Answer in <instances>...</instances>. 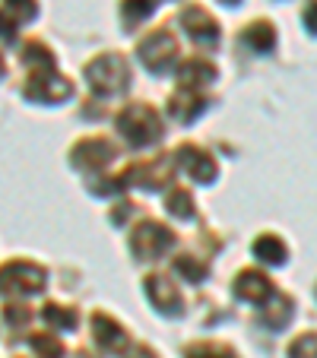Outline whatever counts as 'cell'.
I'll return each mask as SVG.
<instances>
[{"mask_svg": "<svg viewBox=\"0 0 317 358\" xmlns=\"http://www.w3.org/2000/svg\"><path fill=\"white\" fill-rule=\"evenodd\" d=\"M86 80L99 95H115L130 83V67L118 55H101L86 67Z\"/></svg>", "mask_w": 317, "mask_h": 358, "instance_id": "obj_1", "label": "cell"}, {"mask_svg": "<svg viewBox=\"0 0 317 358\" xmlns=\"http://www.w3.org/2000/svg\"><path fill=\"white\" fill-rule=\"evenodd\" d=\"M118 127H121V134L134 146H146V143L159 140V134H162V121H159V115L149 105H130L127 111H121Z\"/></svg>", "mask_w": 317, "mask_h": 358, "instance_id": "obj_2", "label": "cell"}, {"mask_svg": "<svg viewBox=\"0 0 317 358\" xmlns=\"http://www.w3.org/2000/svg\"><path fill=\"white\" fill-rule=\"evenodd\" d=\"M48 273L35 264H26V260H13L0 270V292H16V295H35V292L45 289Z\"/></svg>", "mask_w": 317, "mask_h": 358, "instance_id": "obj_3", "label": "cell"}, {"mask_svg": "<svg viewBox=\"0 0 317 358\" xmlns=\"http://www.w3.org/2000/svg\"><path fill=\"white\" fill-rule=\"evenodd\" d=\"M171 244H175V235L159 222H143V225H136V231L130 235V250H134L140 260L162 257Z\"/></svg>", "mask_w": 317, "mask_h": 358, "instance_id": "obj_4", "label": "cell"}, {"mask_svg": "<svg viewBox=\"0 0 317 358\" xmlns=\"http://www.w3.org/2000/svg\"><path fill=\"white\" fill-rule=\"evenodd\" d=\"M140 61L146 64L153 73H165V70L178 61V41H175V35L165 32V29H159V32H153L149 38H143Z\"/></svg>", "mask_w": 317, "mask_h": 358, "instance_id": "obj_5", "label": "cell"}, {"mask_svg": "<svg viewBox=\"0 0 317 358\" xmlns=\"http://www.w3.org/2000/svg\"><path fill=\"white\" fill-rule=\"evenodd\" d=\"M70 92H73V86H70L64 76L51 73V67L32 73L26 83V99H32V101H61V99H67Z\"/></svg>", "mask_w": 317, "mask_h": 358, "instance_id": "obj_6", "label": "cell"}, {"mask_svg": "<svg viewBox=\"0 0 317 358\" xmlns=\"http://www.w3.org/2000/svg\"><path fill=\"white\" fill-rule=\"evenodd\" d=\"M181 26L190 32V38L200 41V45H206V48H213V45L219 41V26H216V20H213V16H209L203 7H188V10H184Z\"/></svg>", "mask_w": 317, "mask_h": 358, "instance_id": "obj_7", "label": "cell"}, {"mask_svg": "<svg viewBox=\"0 0 317 358\" xmlns=\"http://www.w3.org/2000/svg\"><path fill=\"white\" fill-rule=\"evenodd\" d=\"M175 165H178L175 156H159V159H155V165L153 162L140 165V169H134L127 178L134 184H140V187L153 190V187H162L165 181H171V171H175Z\"/></svg>", "mask_w": 317, "mask_h": 358, "instance_id": "obj_8", "label": "cell"}, {"mask_svg": "<svg viewBox=\"0 0 317 358\" xmlns=\"http://www.w3.org/2000/svg\"><path fill=\"white\" fill-rule=\"evenodd\" d=\"M175 159L178 162L184 165V171H188L190 178H194V181H213V178H216V162H213V159L206 156V152H203V149H197V146H181L175 152Z\"/></svg>", "mask_w": 317, "mask_h": 358, "instance_id": "obj_9", "label": "cell"}, {"mask_svg": "<svg viewBox=\"0 0 317 358\" xmlns=\"http://www.w3.org/2000/svg\"><path fill=\"white\" fill-rule=\"evenodd\" d=\"M111 156H115V149L101 140V136H92V140L76 143L73 165H80V169H101L105 162H111Z\"/></svg>", "mask_w": 317, "mask_h": 358, "instance_id": "obj_10", "label": "cell"}, {"mask_svg": "<svg viewBox=\"0 0 317 358\" xmlns=\"http://www.w3.org/2000/svg\"><path fill=\"white\" fill-rule=\"evenodd\" d=\"M235 295L244 298V301L260 304L273 295V285H270V279L260 276V273L244 270V273H238V279H235Z\"/></svg>", "mask_w": 317, "mask_h": 358, "instance_id": "obj_11", "label": "cell"}, {"mask_svg": "<svg viewBox=\"0 0 317 358\" xmlns=\"http://www.w3.org/2000/svg\"><path fill=\"white\" fill-rule=\"evenodd\" d=\"M146 295L153 298V304L159 308V311H165V314L181 311V295H178V289L169 282V279L149 276V279H146Z\"/></svg>", "mask_w": 317, "mask_h": 358, "instance_id": "obj_12", "label": "cell"}, {"mask_svg": "<svg viewBox=\"0 0 317 358\" xmlns=\"http://www.w3.org/2000/svg\"><path fill=\"white\" fill-rule=\"evenodd\" d=\"M92 327H95V339L101 343V349H108V352L127 349V333L108 314H92Z\"/></svg>", "mask_w": 317, "mask_h": 358, "instance_id": "obj_13", "label": "cell"}, {"mask_svg": "<svg viewBox=\"0 0 317 358\" xmlns=\"http://www.w3.org/2000/svg\"><path fill=\"white\" fill-rule=\"evenodd\" d=\"M178 80L184 83V89H200L203 83L216 80V67L206 64L203 57H194V61H188L181 70H178Z\"/></svg>", "mask_w": 317, "mask_h": 358, "instance_id": "obj_14", "label": "cell"}, {"mask_svg": "<svg viewBox=\"0 0 317 358\" xmlns=\"http://www.w3.org/2000/svg\"><path fill=\"white\" fill-rule=\"evenodd\" d=\"M200 111H203V99L194 92V89H188V92H181V95H175V99H171V115H175L181 124L194 121Z\"/></svg>", "mask_w": 317, "mask_h": 358, "instance_id": "obj_15", "label": "cell"}, {"mask_svg": "<svg viewBox=\"0 0 317 358\" xmlns=\"http://www.w3.org/2000/svg\"><path fill=\"white\" fill-rule=\"evenodd\" d=\"M254 254L260 260H267V264H283V260H286V248H283V241H279L276 235L257 238V241H254Z\"/></svg>", "mask_w": 317, "mask_h": 358, "instance_id": "obj_16", "label": "cell"}, {"mask_svg": "<svg viewBox=\"0 0 317 358\" xmlns=\"http://www.w3.org/2000/svg\"><path fill=\"white\" fill-rule=\"evenodd\" d=\"M244 41H248L254 51H270L273 41H276V32L270 29V22H254V26H248V32H244Z\"/></svg>", "mask_w": 317, "mask_h": 358, "instance_id": "obj_17", "label": "cell"}, {"mask_svg": "<svg viewBox=\"0 0 317 358\" xmlns=\"http://www.w3.org/2000/svg\"><path fill=\"white\" fill-rule=\"evenodd\" d=\"M169 213L178 219H190L194 216V196L188 190H171L169 194Z\"/></svg>", "mask_w": 317, "mask_h": 358, "instance_id": "obj_18", "label": "cell"}, {"mask_svg": "<svg viewBox=\"0 0 317 358\" xmlns=\"http://www.w3.org/2000/svg\"><path fill=\"white\" fill-rule=\"evenodd\" d=\"M45 320L55 327V330H73V327H76V314L73 311H64L61 304H48V308H45Z\"/></svg>", "mask_w": 317, "mask_h": 358, "instance_id": "obj_19", "label": "cell"}, {"mask_svg": "<svg viewBox=\"0 0 317 358\" xmlns=\"http://www.w3.org/2000/svg\"><path fill=\"white\" fill-rule=\"evenodd\" d=\"M155 10V0H124V7H121V13H124V20L134 26V22H140V20H146L149 13Z\"/></svg>", "mask_w": 317, "mask_h": 358, "instance_id": "obj_20", "label": "cell"}, {"mask_svg": "<svg viewBox=\"0 0 317 358\" xmlns=\"http://www.w3.org/2000/svg\"><path fill=\"white\" fill-rule=\"evenodd\" d=\"M289 358H317V336L314 333H304L295 343L289 345Z\"/></svg>", "mask_w": 317, "mask_h": 358, "instance_id": "obj_21", "label": "cell"}, {"mask_svg": "<svg viewBox=\"0 0 317 358\" xmlns=\"http://www.w3.org/2000/svg\"><path fill=\"white\" fill-rule=\"evenodd\" d=\"M188 358H235L225 345H216V343H206V345H194L188 349Z\"/></svg>", "mask_w": 317, "mask_h": 358, "instance_id": "obj_22", "label": "cell"}, {"mask_svg": "<svg viewBox=\"0 0 317 358\" xmlns=\"http://www.w3.org/2000/svg\"><path fill=\"white\" fill-rule=\"evenodd\" d=\"M3 3H7V10L20 22H26V20H32L35 16V0H3Z\"/></svg>", "mask_w": 317, "mask_h": 358, "instance_id": "obj_23", "label": "cell"}, {"mask_svg": "<svg viewBox=\"0 0 317 358\" xmlns=\"http://www.w3.org/2000/svg\"><path fill=\"white\" fill-rule=\"evenodd\" d=\"M175 266H178V270H181L188 279H203V273H206V266H203V264H194L190 257H181Z\"/></svg>", "mask_w": 317, "mask_h": 358, "instance_id": "obj_24", "label": "cell"}, {"mask_svg": "<svg viewBox=\"0 0 317 358\" xmlns=\"http://www.w3.org/2000/svg\"><path fill=\"white\" fill-rule=\"evenodd\" d=\"M304 22H308L311 32H317V0H311L308 7H304Z\"/></svg>", "mask_w": 317, "mask_h": 358, "instance_id": "obj_25", "label": "cell"}, {"mask_svg": "<svg viewBox=\"0 0 317 358\" xmlns=\"http://www.w3.org/2000/svg\"><path fill=\"white\" fill-rule=\"evenodd\" d=\"M0 35H3V38H10V35H13V22L3 20V16H0Z\"/></svg>", "mask_w": 317, "mask_h": 358, "instance_id": "obj_26", "label": "cell"}, {"mask_svg": "<svg viewBox=\"0 0 317 358\" xmlns=\"http://www.w3.org/2000/svg\"><path fill=\"white\" fill-rule=\"evenodd\" d=\"M223 3H238V0H223Z\"/></svg>", "mask_w": 317, "mask_h": 358, "instance_id": "obj_27", "label": "cell"}, {"mask_svg": "<svg viewBox=\"0 0 317 358\" xmlns=\"http://www.w3.org/2000/svg\"><path fill=\"white\" fill-rule=\"evenodd\" d=\"M0 73H3V61H0Z\"/></svg>", "mask_w": 317, "mask_h": 358, "instance_id": "obj_28", "label": "cell"}]
</instances>
